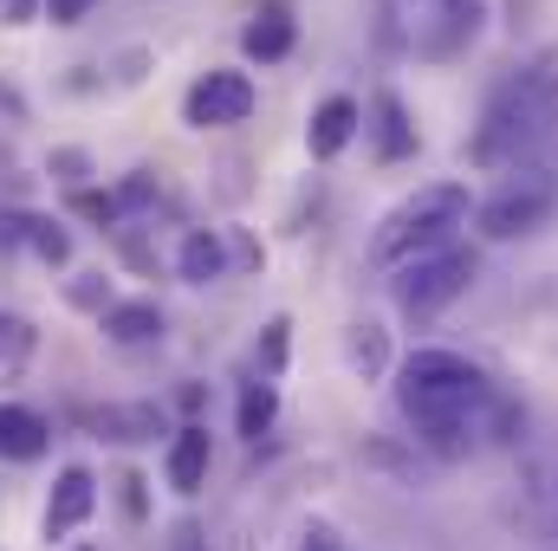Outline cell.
Returning <instances> with one entry per match:
<instances>
[{"mask_svg":"<svg viewBox=\"0 0 558 551\" xmlns=\"http://www.w3.org/2000/svg\"><path fill=\"white\" fill-rule=\"evenodd\" d=\"M292 39H299V26H292V13H279V7L254 13V20L241 26V52H247V59H260V65L286 59V52H292Z\"/></svg>","mask_w":558,"mask_h":551,"instance_id":"obj_15","label":"cell"},{"mask_svg":"<svg viewBox=\"0 0 558 551\" xmlns=\"http://www.w3.org/2000/svg\"><path fill=\"white\" fill-rule=\"evenodd\" d=\"M72 305H85V311H111V298H105L98 273H78V285H72Z\"/></svg>","mask_w":558,"mask_h":551,"instance_id":"obj_26","label":"cell"},{"mask_svg":"<svg viewBox=\"0 0 558 551\" xmlns=\"http://www.w3.org/2000/svg\"><path fill=\"white\" fill-rule=\"evenodd\" d=\"M274 415H279V390L267 377L241 383V434H247V441H260V434L274 428Z\"/></svg>","mask_w":558,"mask_h":551,"instance_id":"obj_19","label":"cell"},{"mask_svg":"<svg viewBox=\"0 0 558 551\" xmlns=\"http://www.w3.org/2000/svg\"><path fill=\"white\" fill-rule=\"evenodd\" d=\"M254 118V78L247 72H202L182 98V124L195 131H228Z\"/></svg>","mask_w":558,"mask_h":551,"instance_id":"obj_7","label":"cell"},{"mask_svg":"<svg viewBox=\"0 0 558 551\" xmlns=\"http://www.w3.org/2000/svg\"><path fill=\"white\" fill-rule=\"evenodd\" d=\"M169 551H202V526H175V539H169Z\"/></svg>","mask_w":558,"mask_h":551,"instance_id":"obj_28","label":"cell"},{"mask_svg":"<svg viewBox=\"0 0 558 551\" xmlns=\"http://www.w3.org/2000/svg\"><path fill=\"white\" fill-rule=\"evenodd\" d=\"M468 285H474V254L441 247V254H422V260H410V267H397L390 298H397V311H403V318H435V311H441V305H454Z\"/></svg>","mask_w":558,"mask_h":551,"instance_id":"obj_6","label":"cell"},{"mask_svg":"<svg viewBox=\"0 0 558 551\" xmlns=\"http://www.w3.org/2000/svg\"><path fill=\"white\" fill-rule=\"evenodd\" d=\"M85 551H92V546H85Z\"/></svg>","mask_w":558,"mask_h":551,"instance_id":"obj_29","label":"cell"},{"mask_svg":"<svg viewBox=\"0 0 558 551\" xmlns=\"http://www.w3.org/2000/svg\"><path fill=\"white\" fill-rule=\"evenodd\" d=\"M553 137H558V72L553 65H533V72L507 78V85L487 98L468 156H474L481 169H500V162L520 169V162H533Z\"/></svg>","mask_w":558,"mask_h":551,"instance_id":"obj_2","label":"cell"},{"mask_svg":"<svg viewBox=\"0 0 558 551\" xmlns=\"http://www.w3.org/2000/svg\"><path fill=\"white\" fill-rule=\"evenodd\" d=\"M105 338L111 344H156L162 338V311L149 298H124V305L105 311Z\"/></svg>","mask_w":558,"mask_h":551,"instance_id":"obj_17","label":"cell"},{"mask_svg":"<svg viewBox=\"0 0 558 551\" xmlns=\"http://www.w3.org/2000/svg\"><path fill=\"white\" fill-rule=\"evenodd\" d=\"M286 331H292L286 318H274V325L260 331V377H267V383H274L279 370H286Z\"/></svg>","mask_w":558,"mask_h":551,"instance_id":"obj_22","label":"cell"},{"mask_svg":"<svg viewBox=\"0 0 558 551\" xmlns=\"http://www.w3.org/2000/svg\"><path fill=\"white\" fill-rule=\"evenodd\" d=\"M39 7H46V20H52V26H78V20H92V7H98V0H39Z\"/></svg>","mask_w":558,"mask_h":551,"instance_id":"obj_25","label":"cell"},{"mask_svg":"<svg viewBox=\"0 0 558 551\" xmlns=\"http://www.w3.org/2000/svg\"><path fill=\"white\" fill-rule=\"evenodd\" d=\"M98 513V480H92V467H59V480H52V493H46V513H39V532H46V546H59V539H72L85 519Z\"/></svg>","mask_w":558,"mask_h":551,"instance_id":"obj_8","label":"cell"},{"mask_svg":"<svg viewBox=\"0 0 558 551\" xmlns=\"http://www.w3.org/2000/svg\"><path fill=\"white\" fill-rule=\"evenodd\" d=\"M26 247H33L46 267H65V260H72V234H65L59 221H39V215H26Z\"/></svg>","mask_w":558,"mask_h":551,"instance_id":"obj_20","label":"cell"},{"mask_svg":"<svg viewBox=\"0 0 558 551\" xmlns=\"http://www.w3.org/2000/svg\"><path fill=\"white\" fill-rule=\"evenodd\" d=\"M208 461H215V441H208L202 421H189V428L169 434V461H162V474H169L175 493H202V487H208Z\"/></svg>","mask_w":558,"mask_h":551,"instance_id":"obj_9","label":"cell"},{"mask_svg":"<svg viewBox=\"0 0 558 551\" xmlns=\"http://www.w3.org/2000/svg\"><path fill=\"white\" fill-rule=\"evenodd\" d=\"M92 428H98L105 441L137 448V441H156V434H162V409H156V403H105V409H92Z\"/></svg>","mask_w":558,"mask_h":551,"instance_id":"obj_12","label":"cell"},{"mask_svg":"<svg viewBox=\"0 0 558 551\" xmlns=\"http://www.w3.org/2000/svg\"><path fill=\"white\" fill-rule=\"evenodd\" d=\"M371 131H377V156L384 162H403V156H416V124H410V111H403V98L397 91H377L371 98Z\"/></svg>","mask_w":558,"mask_h":551,"instance_id":"obj_14","label":"cell"},{"mask_svg":"<svg viewBox=\"0 0 558 551\" xmlns=\"http://www.w3.org/2000/svg\"><path fill=\"white\" fill-rule=\"evenodd\" d=\"M357 124H364V111H357V98H325L318 111H312V124H305V149L318 156V162H331L344 143L357 137Z\"/></svg>","mask_w":558,"mask_h":551,"instance_id":"obj_11","label":"cell"},{"mask_svg":"<svg viewBox=\"0 0 558 551\" xmlns=\"http://www.w3.org/2000/svg\"><path fill=\"white\" fill-rule=\"evenodd\" d=\"M487 20V0H384V33L422 59H454L474 46Z\"/></svg>","mask_w":558,"mask_h":551,"instance_id":"obj_4","label":"cell"},{"mask_svg":"<svg viewBox=\"0 0 558 551\" xmlns=\"http://www.w3.org/2000/svg\"><path fill=\"white\" fill-rule=\"evenodd\" d=\"M292 551H344V546H338V532H331V526H305Z\"/></svg>","mask_w":558,"mask_h":551,"instance_id":"obj_27","label":"cell"},{"mask_svg":"<svg viewBox=\"0 0 558 551\" xmlns=\"http://www.w3.org/2000/svg\"><path fill=\"white\" fill-rule=\"evenodd\" d=\"M175 267H182L189 285H215V279L228 273V247H221V234H215V228H195V234L182 241Z\"/></svg>","mask_w":558,"mask_h":551,"instance_id":"obj_16","label":"cell"},{"mask_svg":"<svg viewBox=\"0 0 558 551\" xmlns=\"http://www.w3.org/2000/svg\"><path fill=\"white\" fill-rule=\"evenodd\" d=\"M52 441L46 415H33L26 403H0V461H39Z\"/></svg>","mask_w":558,"mask_h":551,"instance_id":"obj_13","label":"cell"},{"mask_svg":"<svg viewBox=\"0 0 558 551\" xmlns=\"http://www.w3.org/2000/svg\"><path fill=\"white\" fill-rule=\"evenodd\" d=\"M520 500H526V519L539 532H558V448H539L520 467Z\"/></svg>","mask_w":558,"mask_h":551,"instance_id":"obj_10","label":"cell"},{"mask_svg":"<svg viewBox=\"0 0 558 551\" xmlns=\"http://www.w3.org/2000/svg\"><path fill=\"white\" fill-rule=\"evenodd\" d=\"M149 201H156V182H149V169H137V175L118 188V208H124V215H137V208H149Z\"/></svg>","mask_w":558,"mask_h":551,"instance_id":"obj_24","label":"cell"},{"mask_svg":"<svg viewBox=\"0 0 558 551\" xmlns=\"http://www.w3.org/2000/svg\"><path fill=\"white\" fill-rule=\"evenodd\" d=\"M553 215H558V175L539 169V162H526V169L507 175L500 195L481 201V234L487 241H520V234H539Z\"/></svg>","mask_w":558,"mask_h":551,"instance_id":"obj_5","label":"cell"},{"mask_svg":"<svg viewBox=\"0 0 558 551\" xmlns=\"http://www.w3.org/2000/svg\"><path fill=\"white\" fill-rule=\"evenodd\" d=\"M461 221H468V182H428V188L403 195V201L377 221L371 260H377V267H410L422 254H441Z\"/></svg>","mask_w":558,"mask_h":551,"instance_id":"obj_3","label":"cell"},{"mask_svg":"<svg viewBox=\"0 0 558 551\" xmlns=\"http://www.w3.org/2000/svg\"><path fill=\"white\" fill-rule=\"evenodd\" d=\"M344 357H351V370L364 377V383H377L384 370H390V338H384V325H351V338H344Z\"/></svg>","mask_w":558,"mask_h":551,"instance_id":"obj_18","label":"cell"},{"mask_svg":"<svg viewBox=\"0 0 558 551\" xmlns=\"http://www.w3.org/2000/svg\"><path fill=\"white\" fill-rule=\"evenodd\" d=\"M33 344H39V331H33L20 311H0V364H26Z\"/></svg>","mask_w":558,"mask_h":551,"instance_id":"obj_21","label":"cell"},{"mask_svg":"<svg viewBox=\"0 0 558 551\" xmlns=\"http://www.w3.org/2000/svg\"><path fill=\"white\" fill-rule=\"evenodd\" d=\"M72 208H78V215H92V221H105V228L124 215V208H118V195H98V188H78V195H72Z\"/></svg>","mask_w":558,"mask_h":551,"instance_id":"obj_23","label":"cell"},{"mask_svg":"<svg viewBox=\"0 0 558 551\" xmlns=\"http://www.w3.org/2000/svg\"><path fill=\"white\" fill-rule=\"evenodd\" d=\"M500 390L454 351H410L397 364V409L416 428V441L441 461H461L468 448L487 441Z\"/></svg>","mask_w":558,"mask_h":551,"instance_id":"obj_1","label":"cell"}]
</instances>
